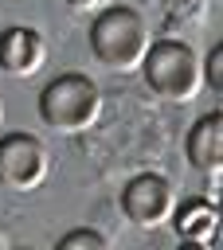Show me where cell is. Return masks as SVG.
Returning a JSON list of instances; mask_svg holds the SVG:
<instances>
[{
  "label": "cell",
  "instance_id": "7a4b0ae2",
  "mask_svg": "<svg viewBox=\"0 0 223 250\" xmlns=\"http://www.w3.org/2000/svg\"><path fill=\"white\" fill-rule=\"evenodd\" d=\"M137 70L145 74L149 90L160 94L164 102H192L203 90L200 55L184 39H153Z\"/></svg>",
  "mask_w": 223,
  "mask_h": 250
},
{
  "label": "cell",
  "instance_id": "4fadbf2b",
  "mask_svg": "<svg viewBox=\"0 0 223 250\" xmlns=\"http://www.w3.org/2000/svg\"><path fill=\"white\" fill-rule=\"evenodd\" d=\"M0 129H4V102H0Z\"/></svg>",
  "mask_w": 223,
  "mask_h": 250
},
{
  "label": "cell",
  "instance_id": "ba28073f",
  "mask_svg": "<svg viewBox=\"0 0 223 250\" xmlns=\"http://www.w3.org/2000/svg\"><path fill=\"white\" fill-rule=\"evenodd\" d=\"M168 223L176 227V238H180V242L215 246V234H219V207H215V199H207V195H192V199H184V203L172 207Z\"/></svg>",
  "mask_w": 223,
  "mask_h": 250
},
{
  "label": "cell",
  "instance_id": "5b68a950",
  "mask_svg": "<svg viewBox=\"0 0 223 250\" xmlns=\"http://www.w3.org/2000/svg\"><path fill=\"white\" fill-rule=\"evenodd\" d=\"M176 207V188L168 176L160 172H137L125 180L121 188V211L133 227L141 230H153V227H164L168 215Z\"/></svg>",
  "mask_w": 223,
  "mask_h": 250
},
{
  "label": "cell",
  "instance_id": "7c38bea8",
  "mask_svg": "<svg viewBox=\"0 0 223 250\" xmlns=\"http://www.w3.org/2000/svg\"><path fill=\"white\" fill-rule=\"evenodd\" d=\"M8 242H12V234H8V230H0V246H8Z\"/></svg>",
  "mask_w": 223,
  "mask_h": 250
},
{
  "label": "cell",
  "instance_id": "9c48e42d",
  "mask_svg": "<svg viewBox=\"0 0 223 250\" xmlns=\"http://www.w3.org/2000/svg\"><path fill=\"white\" fill-rule=\"evenodd\" d=\"M55 246H59V250H106V246H110V238H106L102 230L78 227V230H67V234H63Z\"/></svg>",
  "mask_w": 223,
  "mask_h": 250
},
{
  "label": "cell",
  "instance_id": "8992f818",
  "mask_svg": "<svg viewBox=\"0 0 223 250\" xmlns=\"http://www.w3.org/2000/svg\"><path fill=\"white\" fill-rule=\"evenodd\" d=\"M47 62V39L43 31L27 27V23H16V27H4L0 31V70L12 74V78H31L39 74Z\"/></svg>",
  "mask_w": 223,
  "mask_h": 250
},
{
  "label": "cell",
  "instance_id": "277c9868",
  "mask_svg": "<svg viewBox=\"0 0 223 250\" xmlns=\"http://www.w3.org/2000/svg\"><path fill=\"white\" fill-rule=\"evenodd\" d=\"M51 172V152L35 133H4L0 137V188L35 191Z\"/></svg>",
  "mask_w": 223,
  "mask_h": 250
},
{
  "label": "cell",
  "instance_id": "8fae6325",
  "mask_svg": "<svg viewBox=\"0 0 223 250\" xmlns=\"http://www.w3.org/2000/svg\"><path fill=\"white\" fill-rule=\"evenodd\" d=\"M70 12H78V16H94V12H102L110 0H63Z\"/></svg>",
  "mask_w": 223,
  "mask_h": 250
},
{
  "label": "cell",
  "instance_id": "52a82bcc",
  "mask_svg": "<svg viewBox=\"0 0 223 250\" xmlns=\"http://www.w3.org/2000/svg\"><path fill=\"white\" fill-rule=\"evenodd\" d=\"M184 148H188L192 168H196L203 180H219V172H223V113H219V109L203 113V117L192 125Z\"/></svg>",
  "mask_w": 223,
  "mask_h": 250
},
{
  "label": "cell",
  "instance_id": "30bf717a",
  "mask_svg": "<svg viewBox=\"0 0 223 250\" xmlns=\"http://www.w3.org/2000/svg\"><path fill=\"white\" fill-rule=\"evenodd\" d=\"M200 70H203V86L211 94H223V43H215L207 59H200Z\"/></svg>",
  "mask_w": 223,
  "mask_h": 250
},
{
  "label": "cell",
  "instance_id": "3957f363",
  "mask_svg": "<svg viewBox=\"0 0 223 250\" xmlns=\"http://www.w3.org/2000/svg\"><path fill=\"white\" fill-rule=\"evenodd\" d=\"M39 117L55 133H86L102 117V90L90 74L67 70L39 90Z\"/></svg>",
  "mask_w": 223,
  "mask_h": 250
},
{
  "label": "cell",
  "instance_id": "6da1fadb",
  "mask_svg": "<svg viewBox=\"0 0 223 250\" xmlns=\"http://www.w3.org/2000/svg\"><path fill=\"white\" fill-rule=\"evenodd\" d=\"M153 43V31L145 23V16L129 4H106L102 12H94L90 23V51L102 66L110 70H137L145 51Z\"/></svg>",
  "mask_w": 223,
  "mask_h": 250
}]
</instances>
